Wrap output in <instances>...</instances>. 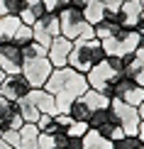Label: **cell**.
Returning a JSON list of instances; mask_svg holds the SVG:
<instances>
[{
  "label": "cell",
  "instance_id": "cell-1",
  "mask_svg": "<svg viewBox=\"0 0 144 149\" xmlns=\"http://www.w3.org/2000/svg\"><path fill=\"white\" fill-rule=\"evenodd\" d=\"M44 88L54 95L56 110H59V113H68L71 103L88 91V81H86V73H78V71H73L71 66H64V69H54L51 71V76H49V81L44 83Z\"/></svg>",
  "mask_w": 144,
  "mask_h": 149
},
{
  "label": "cell",
  "instance_id": "cell-2",
  "mask_svg": "<svg viewBox=\"0 0 144 149\" xmlns=\"http://www.w3.org/2000/svg\"><path fill=\"white\" fill-rule=\"evenodd\" d=\"M122 73H125L122 59H117V56H105L100 64H95L88 73H86V81H88V88L100 91V93H105V95L110 98L112 86H115V81L120 78Z\"/></svg>",
  "mask_w": 144,
  "mask_h": 149
},
{
  "label": "cell",
  "instance_id": "cell-3",
  "mask_svg": "<svg viewBox=\"0 0 144 149\" xmlns=\"http://www.w3.org/2000/svg\"><path fill=\"white\" fill-rule=\"evenodd\" d=\"M103 59H105V52H103V44H100L98 37H93V39H76L71 54H68V66L78 73H88Z\"/></svg>",
  "mask_w": 144,
  "mask_h": 149
},
{
  "label": "cell",
  "instance_id": "cell-4",
  "mask_svg": "<svg viewBox=\"0 0 144 149\" xmlns=\"http://www.w3.org/2000/svg\"><path fill=\"white\" fill-rule=\"evenodd\" d=\"M59 20H61V34H64L66 39H71V42L93 39V37H95V27L83 17V10L64 8L59 12Z\"/></svg>",
  "mask_w": 144,
  "mask_h": 149
},
{
  "label": "cell",
  "instance_id": "cell-5",
  "mask_svg": "<svg viewBox=\"0 0 144 149\" xmlns=\"http://www.w3.org/2000/svg\"><path fill=\"white\" fill-rule=\"evenodd\" d=\"M100 44H103L105 56L125 59L127 54H132L134 49H139V32H137V29L120 27L112 37H108V39H100Z\"/></svg>",
  "mask_w": 144,
  "mask_h": 149
},
{
  "label": "cell",
  "instance_id": "cell-6",
  "mask_svg": "<svg viewBox=\"0 0 144 149\" xmlns=\"http://www.w3.org/2000/svg\"><path fill=\"white\" fill-rule=\"evenodd\" d=\"M32 34H34L37 44H42L44 49H49V44L54 42V37H61L59 12H44V15L32 24Z\"/></svg>",
  "mask_w": 144,
  "mask_h": 149
},
{
  "label": "cell",
  "instance_id": "cell-7",
  "mask_svg": "<svg viewBox=\"0 0 144 149\" xmlns=\"http://www.w3.org/2000/svg\"><path fill=\"white\" fill-rule=\"evenodd\" d=\"M88 127L93 130V132H98V134H103V137L112 139V142H117V139L125 137L122 127L117 125V120H115V115H112L110 108L95 110V113H93V117L88 120Z\"/></svg>",
  "mask_w": 144,
  "mask_h": 149
},
{
  "label": "cell",
  "instance_id": "cell-8",
  "mask_svg": "<svg viewBox=\"0 0 144 149\" xmlns=\"http://www.w3.org/2000/svg\"><path fill=\"white\" fill-rule=\"evenodd\" d=\"M110 110H112V115H115L117 125L122 127L125 134H137V132H139L142 117H139V113H137L134 105H129V103H125V100L112 98V100H110Z\"/></svg>",
  "mask_w": 144,
  "mask_h": 149
},
{
  "label": "cell",
  "instance_id": "cell-9",
  "mask_svg": "<svg viewBox=\"0 0 144 149\" xmlns=\"http://www.w3.org/2000/svg\"><path fill=\"white\" fill-rule=\"evenodd\" d=\"M54 66L47 56H39V59H24V66H22V76L27 78V83L32 88H44V83L51 76Z\"/></svg>",
  "mask_w": 144,
  "mask_h": 149
},
{
  "label": "cell",
  "instance_id": "cell-10",
  "mask_svg": "<svg viewBox=\"0 0 144 149\" xmlns=\"http://www.w3.org/2000/svg\"><path fill=\"white\" fill-rule=\"evenodd\" d=\"M29 91H32V86L27 83V78L22 76V73H12V76H5L3 86H0V95L5 98V100H22V98L29 95Z\"/></svg>",
  "mask_w": 144,
  "mask_h": 149
},
{
  "label": "cell",
  "instance_id": "cell-11",
  "mask_svg": "<svg viewBox=\"0 0 144 149\" xmlns=\"http://www.w3.org/2000/svg\"><path fill=\"white\" fill-rule=\"evenodd\" d=\"M22 66H24V56L20 47H15L12 42L0 44V69L8 76H12V73H22Z\"/></svg>",
  "mask_w": 144,
  "mask_h": 149
},
{
  "label": "cell",
  "instance_id": "cell-12",
  "mask_svg": "<svg viewBox=\"0 0 144 149\" xmlns=\"http://www.w3.org/2000/svg\"><path fill=\"white\" fill-rule=\"evenodd\" d=\"M71 49H73V42L71 39H66L64 34L54 37V42L47 49V59L51 61L54 69H64V66H68V54H71Z\"/></svg>",
  "mask_w": 144,
  "mask_h": 149
},
{
  "label": "cell",
  "instance_id": "cell-13",
  "mask_svg": "<svg viewBox=\"0 0 144 149\" xmlns=\"http://www.w3.org/2000/svg\"><path fill=\"white\" fill-rule=\"evenodd\" d=\"M22 125H24V120L20 115L17 103L5 100V98L0 95V130H3V132H10V130H20Z\"/></svg>",
  "mask_w": 144,
  "mask_h": 149
},
{
  "label": "cell",
  "instance_id": "cell-14",
  "mask_svg": "<svg viewBox=\"0 0 144 149\" xmlns=\"http://www.w3.org/2000/svg\"><path fill=\"white\" fill-rule=\"evenodd\" d=\"M27 100L37 108V113H39V115H59V110H56V100H54V95L47 88H32V91H29V95H27Z\"/></svg>",
  "mask_w": 144,
  "mask_h": 149
},
{
  "label": "cell",
  "instance_id": "cell-15",
  "mask_svg": "<svg viewBox=\"0 0 144 149\" xmlns=\"http://www.w3.org/2000/svg\"><path fill=\"white\" fill-rule=\"evenodd\" d=\"M122 64H125V73L129 78H134L139 86H144V47L134 49L132 54H127L122 59Z\"/></svg>",
  "mask_w": 144,
  "mask_h": 149
},
{
  "label": "cell",
  "instance_id": "cell-16",
  "mask_svg": "<svg viewBox=\"0 0 144 149\" xmlns=\"http://www.w3.org/2000/svg\"><path fill=\"white\" fill-rule=\"evenodd\" d=\"M44 12H47V8H44L42 0H24V3H22V12H20V20H22V24H29V27H32Z\"/></svg>",
  "mask_w": 144,
  "mask_h": 149
},
{
  "label": "cell",
  "instance_id": "cell-17",
  "mask_svg": "<svg viewBox=\"0 0 144 149\" xmlns=\"http://www.w3.org/2000/svg\"><path fill=\"white\" fill-rule=\"evenodd\" d=\"M39 127L34 122H24L20 127V149H37L39 147Z\"/></svg>",
  "mask_w": 144,
  "mask_h": 149
},
{
  "label": "cell",
  "instance_id": "cell-18",
  "mask_svg": "<svg viewBox=\"0 0 144 149\" xmlns=\"http://www.w3.org/2000/svg\"><path fill=\"white\" fill-rule=\"evenodd\" d=\"M22 24V20L17 15H5L0 17V44H8V42H12V37H15L17 27Z\"/></svg>",
  "mask_w": 144,
  "mask_h": 149
},
{
  "label": "cell",
  "instance_id": "cell-19",
  "mask_svg": "<svg viewBox=\"0 0 144 149\" xmlns=\"http://www.w3.org/2000/svg\"><path fill=\"white\" fill-rule=\"evenodd\" d=\"M83 149H115V142L103 137V134L93 132V130H88L83 137Z\"/></svg>",
  "mask_w": 144,
  "mask_h": 149
},
{
  "label": "cell",
  "instance_id": "cell-20",
  "mask_svg": "<svg viewBox=\"0 0 144 149\" xmlns=\"http://www.w3.org/2000/svg\"><path fill=\"white\" fill-rule=\"evenodd\" d=\"M83 100L88 103V108L95 113V110H103V108H110V100L112 98H108L105 93H100V91H93V88H88L83 93Z\"/></svg>",
  "mask_w": 144,
  "mask_h": 149
},
{
  "label": "cell",
  "instance_id": "cell-21",
  "mask_svg": "<svg viewBox=\"0 0 144 149\" xmlns=\"http://www.w3.org/2000/svg\"><path fill=\"white\" fill-rule=\"evenodd\" d=\"M66 115H71L73 120H78V122H88L90 117H93V110L88 108V103H86L83 95H81V98H76V100L71 103V108H68Z\"/></svg>",
  "mask_w": 144,
  "mask_h": 149
},
{
  "label": "cell",
  "instance_id": "cell-22",
  "mask_svg": "<svg viewBox=\"0 0 144 149\" xmlns=\"http://www.w3.org/2000/svg\"><path fill=\"white\" fill-rule=\"evenodd\" d=\"M83 17L95 27L100 20H105V3H100V0H88V5L83 8Z\"/></svg>",
  "mask_w": 144,
  "mask_h": 149
},
{
  "label": "cell",
  "instance_id": "cell-23",
  "mask_svg": "<svg viewBox=\"0 0 144 149\" xmlns=\"http://www.w3.org/2000/svg\"><path fill=\"white\" fill-rule=\"evenodd\" d=\"M29 42H34L32 27H29V24H20V27H17V32H15V37H12V44L22 49V47H27Z\"/></svg>",
  "mask_w": 144,
  "mask_h": 149
},
{
  "label": "cell",
  "instance_id": "cell-24",
  "mask_svg": "<svg viewBox=\"0 0 144 149\" xmlns=\"http://www.w3.org/2000/svg\"><path fill=\"white\" fill-rule=\"evenodd\" d=\"M17 108H20V115H22V120H24V122H34V125H37V120H39V113H37V108L27 100V98L17 100Z\"/></svg>",
  "mask_w": 144,
  "mask_h": 149
},
{
  "label": "cell",
  "instance_id": "cell-25",
  "mask_svg": "<svg viewBox=\"0 0 144 149\" xmlns=\"http://www.w3.org/2000/svg\"><path fill=\"white\" fill-rule=\"evenodd\" d=\"M117 29H120V27H117L115 22H110V20H100V22L95 24V37H98V39H108V37H112Z\"/></svg>",
  "mask_w": 144,
  "mask_h": 149
},
{
  "label": "cell",
  "instance_id": "cell-26",
  "mask_svg": "<svg viewBox=\"0 0 144 149\" xmlns=\"http://www.w3.org/2000/svg\"><path fill=\"white\" fill-rule=\"evenodd\" d=\"M22 12V0H0V17L5 15H17Z\"/></svg>",
  "mask_w": 144,
  "mask_h": 149
},
{
  "label": "cell",
  "instance_id": "cell-27",
  "mask_svg": "<svg viewBox=\"0 0 144 149\" xmlns=\"http://www.w3.org/2000/svg\"><path fill=\"white\" fill-rule=\"evenodd\" d=\"M88 130H90L88 122H78V120H73V117H71V122H68V127H66V134H68V137H78V139H83Z\"/></svg>",
  "mask_w": 144,
  "mask_h": 149
},
{
  "label": "cell",
  "instance_id": "cell-28",
  "mask_svg": "<svg viewBox=\"0 0 144 149\" xmlns=\"http://www.w3.org/2000/svg\"><path fill=\"white\" fill-rule=\"evenodd\" d=\"M115 149H144V144L137 134H125L122 139L115 142Z\"/></svg>",
  "mask_w": 144,
  "mask_h": 149
},
{
  "label": "cell",
  "instance_id": "cell-29",
  "mask_svg": "<svg viewBox=\"0 0 144 149\" xmlns=\"http://www.w3.org/2000/svg\"><path fill=\"white\" fill-rule=\"evenodd\" d=\"M22 56L24 59H39V56H47V49L37 42H29L27 47H22Z\"/></svg>",
  "mask_w": 144,
  "mask_h": 149
},
{
  "label": "cell",
  "instance_id": "cell-30",
  "mask_svg": "<svg viewBox=\"0 0 144 149\" xmlns=\"http://www.w3.org/2000/svg\"><path fill=\"white\" fill-rule=\"evenodd\" d=\"M122 100H125V103H129V105H134V108H137V105H139V103L144 100V88H142V86H134V88L129 91L127 95L122 98Z\"/></svg>",
  "mask_w": 144,
  "mask_h": 149
},
{
  "label": "cell",
  "instance_id": "cell-31",
  "mask_svg": "<svg viewBox=\"0 0 144 149\" xmlns=\"http://www.w3.org/2000/svg\"><path fill=\"white\" fill-rule=\"evenodd\" d=\"M47 12H61L64 8H68V0H42Z\"/></svg>",
  "mask_w": 144,
  "mask_h": 149
},
{
  "label": "cell",
  "instance_id": "cell-32",
  "mask_svg": "<svg viewBox=\"0 0 144 149\" xmlns=\"http://www.w3.org/2000/svg\"><path fill=\"white\" fill-rule=\"evenodd\" d=\"M3 139L8 142L10 147L20 149V130H10V132H3Z\"/></svg>",
  "mask_w": 144,
  "mask_h": 149
},
{
  "label": "cell",
  "instance_id": "cell-33",
  "mask_svg": "<svg viewBox=\"0 0 144 149\" xmlns=\"http://www.w3.org/2000/svg\"><path fill=\"white\" fill-rule=\"evenodd\" d=\"M88 5V0H68V8H76V10H83Z\"/></svg>",
  "mask_w": 144,
  "mask_h": 149
},
{
  "label": "cell",
  "instance_id": "cell-34",
  "mask_svg": "<svg viewBox=\"0 0 144 149\" xmlns=\"http://www.w3.org/2000/svg\"><path fill=\"white\" fill-rule=\"evenodd\" d=\"M137 137L142 139V144H144V120H142V125H139V132H137Z\"/></svg>",
  "mask_w": 144,
  "mask_h": 149
},
{
  "label": "cell",
  "instance_id": "cell-35",
  "mask_svg": "<svg viewBox=\"0 0 144 149\" xmlns=\"http://www.w3.org/2000/svg\"><path fill=\"white\" fill-rule=\"evenodd\" d=\"M137 113H139V117H142V120H144V100H142L139 105H137Z\"/></svg>",
  "mask_w": 144,
  "mask_h": 149
},
{
  "label": "cell",
  "instance_id": "cell-36",
  "mask_svg": "<svg viewBox=\"0 0 144 149\" xmlns=\"http://www.w3.org/2000/svg\"><path fill=\"white\" fill-rule=\"evenodd\" d=\"M0 149H15V147H10V144H8V142H5L3 137H0Z\"/></svg>",
  "mask_w": 144,
  "mask_h": 149
},
{
  "label": "cell",
  "instance_id": "cell-37",
  "mask_svg": "<svg viewBox=\"0 0 144 149\" xmlns=\"http://www.w3.org/2000/svg\"><path fill=\"white\" fill-rule=\"evenodd\" d=\"M5 76H8V73H5L3 69H0V86H3V81H5Z\"/></svg>",
  "mask_w": 144,
  "mask_h": 149
},
{
  "label": "cell",
  "instance_id": "cell-38",
  "mask_svg": "<svg viewBox=\"0 0 144 149\" xmlns=\"http://www.w3.org/2000/svg\"><path fill=\"white\" fill-rule=\"evenodd\" d=\"M100 3H105V5H110V3H117V0H100Z\"/></svg>",
  "mask_w": 144,
  "mask_h": 149
},
{
  "label": "cell",
  "instance_id": "cell-39",
  "mask_svg": "<svg viewBox=\"0 0 144 149\" xmlns=\"http://www.w3.org/2000/svg\"><path fill=\"white\" fill-rule=\"evenodd\" d=\"M139 22H144V10H142V20H139Z\"/></svg>",
  "mask_w": 144,
  "mask_h": 149
},
{
  "label": "cell",
  "instance_id": "cell-40",
  "mask_svg": "<svg viewBox=\"0 0 144 149\" xmlns=\"http://www.w3.org/2000/svg\"><path fill=\"white\" fill-rule=\"evenodd\" d=\"M0 137H3V130H0Z\"/></svg>",
  "mask_w": 144,
  "mask_h": 149
},
{
  "label": "cell",
  "instance_id": "cell-41",
  "mask_svg": "<svg viewBox=\"0 0 144 149\" xmlns=\"http://www.w3.org/2000/svg\"><path fill=\"white\" fill-rule=\"evenodd\" d=\"M117 3H125V0H117Z\"/></svg>",
  "mask_w": 144,
  "mask_h": 149
},
{
  "label": "cell",
  "instance_id": "cell-42",
  "mask_svg": "<svg viewBox=\"0 0 144 149\" xmlns=\"http://www.w3.org/2000/svg\"><path fill=\"white\" fill-rule=\"evenodd\" d=\"M139 3H142V5H144V0H139Z\"/></svg>",
  "mask_w": 144,
  "mask_h": 149
}]
</instances>
